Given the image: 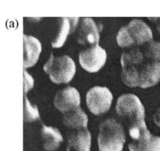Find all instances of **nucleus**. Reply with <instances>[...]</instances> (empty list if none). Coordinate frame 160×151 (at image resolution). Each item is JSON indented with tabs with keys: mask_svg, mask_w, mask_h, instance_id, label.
<instances>
[{
	"mask_svg": "<svg viewBox=\"0 0 160 151\" xmlns=\"http://www.w3.org/2000/svg\"><path fill=\"white\" fill-rule=\"evenodd\" d=\"M123 83L129 87L147 89L160 81V62L145 58L139 46L128 48L121 56Z\"/></svg>",
	"mask_w": 160,
	"mask_h": 151,
	"instance_id": "nucleus-1",
	"label": "nucleus"
},
{
	"mask_svg": "<svg viewBox=\"0 0 160 151\" xmlns=\"http://www.w3.org/2000/svg\"><path fill=\"white\" fill-rule=\"evenodd\" d=\"M153 39L150 27L140 19H133L127 26L122 27L117 36L118 45L122 48L142 46Z\"/></svg>",
	"mask_w": 160,
	"mask_h": 151,
	"instance_id": "nucleus-2",
	"label": "nucleus"
},
{
	"mask_svg": "<svg viewBox=\"0 0 160 151\" xmlns=\"http://www.w3.org/2000/svg\"><path fill=\"white\" fill-rule=\"evenodd\" d=\"M116 111L126 120L128 129L145 124V109L138 97L134 94H125L118 99Z\"/></svg>",
	"mask_w": 160,
	"mask_h": 151,
	"instance_id": "nucleus-3",
	"label": "nucleus"
},
{
	"mask_svg": "<svg viewBox=\"0 0 160 151\" xmlns=\"http://www.w3.org/2000/svg\"><path fill=\"white\" fill-rule=\"evenodd\" d=\"M98 142L100 151H122L126 136L120 123L114 119L104 120L99 126Z\"/></svg>",
	"mask_w": 160,
	"mask_h": 151,
	"instance_id": "nucleus-4",
	"label": "nucleus"
},
{
	"mask_svg": "<svg viewBox=\"0 0 160 151\" xmlns=\"http://www.w3.org/2000/svg\"><path fill=\"white\" fill-rule=\"evenodd\" d=\"M44 70L49 75L52 82L55 84H61L70 82L75 75L76 66L70 57H55L51 53L50 58L44 64Z\"/></svg>",
	"mask_w": 160,
	"mask_h": 151,
	"instance_id": "nucleus-5",
	"label": "nucleus"
},
{
	"mask_svg": "<svg viewBox=\"0 0 160 151\" xmlns=\"http://www.w3.org/2000/svg\"><path fill=\"white\" fill-rule=\"evenodd\" d=\"M86 100L89 111L98 116L110 109L113 95L107 87L95 86L88 91Z\"/></svg>",
	"mask_w": 160,
	"mask_h": 151,
	"instance_id": "nucleus-6",
	"label": "nucleus"
},
{
	"mask_svg": "<svg viewBox=\"0 0 160 151\" xmlns=\"http://www.w3.org/2000/svg\"><path fill=\"white\" fill-rule=\"evenodd\" d=\"M107 53L99 45L82 51L79 54V62L82 68L90 73L98 72L106 64Z\"/></svg>",
	"mask_w": 160,
	"mask_h": 151,
	"instance_id": "nucleus-7",
	"label": "nucleus"
},
{
	"mask_svg": "<svg viewBox=\"0 0 160 151\" xmlns=\"http://www.w3.org/2000/svg\"><path fill=\"white\" fill-rule=\"evenodd\" d=\"M81 96L75 88L68 86L59 91L55 95L54 105L63 114L68 113L80 107Z\"/></svg>",
	"mask_w": 160,
	"mask_h": 151,
	"instance_id": "nucleus-8",
	"label": "nucleus"
},
{
	"mask_svg": "<svg viewBox=\"0 0 160 151\" xmlns=\"http://www.w3.org/2000/svg\"><path fill=\"white\" fill-rule=\"evenodd\" d=\"M100 29L91 18H82L77 32V41L83 45H98Z\"/></svg>",
	"mask_w": 160,
	"mask_h": 151,
	"instance_id": "nucleus-9",
	"label": "nucleus"
},
{
	"mask_svg": "<svg viewBox=\"0 0 160 151\" xmlns=\"http://www.w3.org/2000/svg\"><path fill=\"white\" fill-rule=\"evenodd\" d=\"M24 69L33 66L38 62L42 51L39 40L32 36L24 35Z\"/></svg>",
	"mask_w": 160,
	"mask_h": 151,
	"instance_id": "nucleus-10",
	"label": "nucleus"
},
{
	"mask_svg": "<svg viewBox=\"0 0 160 151\" xmlns=\"http://www.w3.org/2000/svg\"><path fill=\"white\" fill-rule=\"evenodd\" d=\"M130 151H160V137L153 136L148 129L128 144Z\"/></svg>",
	"mask_w": 160,
	"mask_h": 151,
	"instance_id": "nucleus-11",
	"label": "nucleus"
},
{
	"mask_svg": "<svg viewBox=\"0 0 160 151\" xmlns=\"http://www.w3.org/2000/svg\"><path fill=\"white\" fill-rule=\"evenodd\" d=\"M92 136L88 129L78 130L69 136L67 151H90Z\"/></svg>",
	"mask_w": 160,
	"mask_h": 151,
	"instance_id": "nucleus-12",
	"label": "nucleus"
},
{
	"mask_svg": "<svg viewBox=\"0 0 160 151\" xmlns=\"http://www.w3.org/2000/svg\"><path fill=\"white\" fill-rule=\"evenodd\" d=\"M79 18H61L58 32L51 43L53 48H60L64 44L69 35L76 30Z\"/></svg>",
	"mask_w": 160,
	"mask_h": 151,
	"instance_id": "nucleus-13",
	"label": "nucleus"
},
{
	"mask_svg": "<svg viewBox=\"0 0 160 151\" xmlns=\"http://www.w3.org/2000/svg\"><path fill=\"white\" fill-rule=\"evenodd\" d=\"M41 132H42L43 146L47 151L57 150L62 143V135L58 128L42 125Z\"/></svg>",
	"mask_w": 160,
	"mask_h": 151,
	"instance_id": "nucleus-14",
	"label": "nucleus"
},
{
	"mask_svg": "<svg viewBox=\"0 0 160 151\" xmlns=\"http://www.w3.org/2000/svg\"><path fill=\"white\" fill-rule=\"evenodd\" d=\"M63 123L69 128L82 130L87 129L88 125V117L81 108L64 114Z\"/></svg>",
	"mask_w": 160,
	"mask_h": 151,
	"instance_id": "nucleus-15",
	"label": "nucleus"
},
{
	"mask_svg": "<svg viewBox=\"0 0 160 151\" xmlns=\"http://www.w3.org/2000/svg\"><path fill=\"white\" fill-rule=\"evenodd\" d=\"M139 49L145 58L155 62H160V42L152 40L139 46Z\"/></svg>",
	"mask_w": 160,
	"mask_h": 151,
	"instance_id": "nucleus-16",
	"label": "nucleus"
},
{
	"mask_svg": "<svg viewBox=\"0 0 160 151\" xmlns=\"http://www.w3.org/2000/svg\"><path fill=\"white\" fill-rule=\"evenodd\" d=\"M38 107L32 105L25 96L24 102V122H32L39 119Z\"/></svg>",
	"mask_w": 160,
	"mask_h": 151,
	"instance_id": "nucleus-17",
	"label": "nucleus"
},
{
	"mask_svg": "<svg viewBox=\"0 0 160 151\" xmlns=\"http://www.w3.org/2000/svg\"><path fill=\"white\" fill-rule=\"evenodd\" d=\"M33 85V78L26 70H24V95H26L28 91L32 89Z\"/></svg>",
	"mask_w": 160,
	"mask_h": 151,
	"instance_id": "nucleus-18",
	"label": "nucleus"
},
{
	"mask_svg": "<svg viewBox=\"0 0 160 151\" xmlns=\"http://www.w3.org/2000/svg\"><path fill=\"white\" fill-rule=\"evenodd\" d=\"M153 119L156 125L160 128V108H158L157 111H155L154 114H153Z\"/></svg>",
	"mask_w": 160,
	"mask_h": 151,
	"instance_id": "nucleus-19",
	"label": "nucleus"
},
{
	"mask_svg": "<svg viewBox=\"0 0 160 151\" xmlns=\"http://www.w3.org/2000/svg\"><path fill=\"white\" fill-rule=\"evenodd\" d=\"M149 20L155 22L157 25V29L160 34V18H148Z\"/></svg>",
	"mask_w": 160,
	"mask_h": 151,
	"instance_id": "nucleus-20",
	"label": "nucleus"
}]
</instances>
